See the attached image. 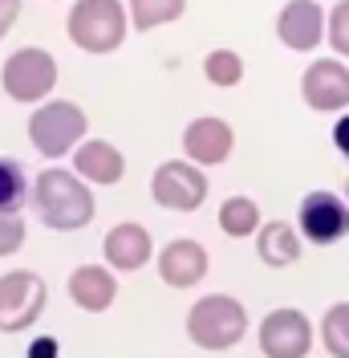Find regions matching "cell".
I'll use <instances>...</instances> for the list:
<instances>
[{"label":"cell","instance_id":"obj_1","mask_svg":"<svg viewBox=\"0 0 349 358\" xmlns=\"http://www.w3.org/2000/svg\"><path fill=\"white\" fill-rule=\"evenodd\" d=\"M33 208H37L45 228H57V232L86 228L94 220V212H98L94 192L73 171H66V167H49V171L37 176V183H33Z\"/></svg>","mask_w":349,"mask_h":358},{"label":"cell","instance_id":"obj_2","mask_svg":"<svg viewBox=\"0 0 349 358\" xmlns=\"http://www.w3.org/2000/svg\"><path fill=\"white\" fill-rule=\"evenodd\" d=\"M244 330H248V313L228 293H207L187 313V338L199 350H232Z\"/></svg>","mask_w":349,"mask_h":358},{"label":"cell","instance_id":"obj_3","mask_svg":"<svg viewBox=\"0 0 349 358\" xmlns=\"http://www.w3.org/2000/svg\"><path fill=\"white\" fill-rule=\"evenodd\" d=\"M69 41L86 53H114L126 41V8L122 0H77L69 8Z\"/></svg>","mask_w":349,"mask_h":358},{"label":"cell","instance_id":"obj_4","mask_svg":"<svg viewBox=\"0 0 349 358\" xmlns=\"http://www.w3.org/2000/svg\"><path fill=\"white\" fill-rule=\"evenodd\" d=\"M82 134H86V110L77 102H66V98L45 102L41 110H33V118H29V138L45 159L69 155L73 143H82Z\"/></svg>","mask_w":349,"mask_h":358},{"label":"cell","instance_id":"obj_5","mask_svg":"<svg viewBox=\"0 0 349 358\" xmlns=\"http://www.w3.org/2000/svg\"><path fill=\"white\" fill-rule=\"evenodd\" d=\"M49 289L33 268H13L0 277V334H21L41 317Z\"/></svg>","mask_w":349,"mask_h":358},{"label":"cell","instance_id":"obj_6","mask_svg":"<svg viewBox=\"0 0 349 358\" xmlns=\"http://www.w3.org/2000/svg\"><path fill=\"white\" fill-rule=\"evenodd\" d=\"M151 196L158 208L171 212H195L207 200V176L187 159H167L158 163V171L151 176Z\"/></svg>","mask_w":349,"mask_h":358},{"label":"cell","instance_id":"obj_7","mask_svg":"<svg viewBox=\"0 0 349 358\" xmlns=\"http://www.w3.org/2000/svg\"><path fill=\"white\" fill-rule=\"evenodd\" d=\"M57 86V62L45 49H17L4 62V94L13 102H41Z\"/></svg>","mask_w":349,"mask_h":358},{"label":"cell","instance_id":"obj_8","mask_svg":"<svg viewBox=\"0 0 349 358\" xmlns=\"http://www.w3.org/2000/svg\"><path fill=\"white\" fill-rule=\"evenodd\" d=\"M297 228L313 245H337L349 232V208L333 192H309L297 212Z\"/></svg>","mask_w":349,"mask_h":358},{"label":"cell","instance_id":"obj_9","mask_svg":"<svg viewBox=\"0 0 349 358\" xmlns=\"http://www.w3.org/2000/svg\"><path fill=\"white\" fill-rule=\"evenodd\" d=\"M264 358H305L313 350V322L301 310H272L260 322Z\"/></svg>","mask_w":349,"mask_h":358},{"label":"cell","instance_id":"obj_10","mask_svg":"<svg viewBox=\"0 0 349 358\" xmlns=\"http://www.w3.org/2000/svg\"><path fill=\"white\" fill-rule=\"evenodd\" d=\"M301 94H305L309 110H346L349 106V66L337 57H321L305 69L301 78Z\"/></svg>","mask_w":349,"mask_h":358},{"label":"cell","instance_id":"obj_11","mask_svg":"<svg viewBox=\"0 0 349 358\" xmlns=\"http://www.w3.org/2000/svg\"><path fill=\"white\" fill-rule=\"evenodd\" d=\"M321 33H325V8L317 0H288L281 8V17H276V37L297 53L317 49Z\"/></svg>","mask_w":349,"mask_h":358},{"label":"cell","instance_id":"obj_12","mask_svg":"<svg viewBox=\"0 0 349 358\" xmlns=\"http://www.w3.org/2000/svg\"><path fill=\"white\" fill-rule=\"evenodd\" d=\"M232 147H236V134L223 118H195L183 131V151H187V163H195V167L223 163L232 155Z\"/></svg>","mask_w":349,"mask_h":358},{"label":"cell","instance_id":"obj_13","mask_svg":"<svg viewBox=\"0 0 349 358\" xmlns=\"http://www.w3.org/2000/svg\"><path fill=\"white\" fill-rule=\"evenodd\" d=\"M158 277L171 285V289H191L207 277V252L203 245H195L191 236H179L158 252Z\"/></svg>","mask_w":349,"mask_h":358},{"label":"cell","instance_id":"obj_14","mask_svg":"<svg viewBox=\"0 0 349 358\" xmlns=\"http://www.w3.org/2000/svg\"><path fill=\"white\" fill-rule=\"evenodd\" d=\"M102 248H106V261L110 268H118V273H134V268H142L147 261H151L154 252V241L151 232L142 228V224H114L106 232V241H102Z\"/></svg>","mask_w":349,"mask_h":358},{"label":"cell","instance_id":"obj_15","mask_svg":"<svg viewBox=\"0 0 349 358\" xmlns=\"http://www.w3.org/2000/svg\"><path fill=\"white\" fill-rule=\"evenodd\" d=\"M122 171H126V159L106 138H89V143L77 147V155H73V176L82 179V183H102V187H110V183L122 179Z\"/></svg>","mask_w":349,"mask_h":358},{"label":"cell","instance_id":"obj_16","mask_svg":"<svg viewBox=\"0 0 349 358\" xmlns=\"http://www.w3.org/2000/svg\"><path fill=\"white\" fill-rule=\"evenodd\" d=\"M69 297H73V306H82L86 313H102L114 306V297H118V281H114V273L102 265H77L69 273Z\"/></svg>","mask_w":349,"mask_h":358},{"label":"cell","instance_id":"obj_17","mask_svg":"<svg viewBox=\"0 0 349 358\" xmlns=\"http://www.w3.org/2000/svg\"><path fill=\"white\" fill-rule=\"evenodd\" d=\"M256 252H260L264 265L284 268L301 257V236H297V228L288 220H268V224H260V232H256Z\"/></svg>","mask_w":349,"mask_h":358},{"label":"cell","instance_id":"obj_18","mask_svg":"<svg viewBox=\"0 0 349 358\" xmlns=\"http://www.w3.org/2000/svg\"><path fill=\"white\" fill-rule=\"evenodd\" d=\"M219 228L228 236H252V232H260V208H256V200H248V196L223 200L219 203Z\"/></svg>","mask_w":349,"mask_h":358},{"label":"cell","instance_id":"obj_19","mask_svg":"<svg viewBox=\"0 0 349 358\" xmlns=\"http://www.w3.org/2000/svg\"><path fill=\"white\" fill-rule=\"evenodd\" d=\"M187 13V0H131V24L138 33H151L158 24H171Z\"/></svg>","mask_w":349,"mask_h":358},{"label":"cell","instance_id":"obj_20","mask_svg":"<svg viewBox=\"0 0 349 358\" xmlns=\"http://www.w3.org/2000/svg\"><path fill=\"white\" fill-rule=\"evenodd\" d=\"M29 200V176L17 159H0V216H17V208Z\"/></svg>","mask_w":349,"mask_h":358},{"label":"cell","instance_id":"obj_21","mask_svg":"<svg viewBox=\"0 0 349 358\" xmlns=\"http://www.w3.org/2000/svg\"><path fill=\"white\" fill-rule=\"evenodd\" d=\"M321 342L333 358H349V301L329 306L321 317Z\"/></svg>","mask_w":349,"mask_h":358},{"label":"cell","instance_id":"obj_22","mask_svg":"<svg viewBox=\"0 0 349 358\" xmlns=\"http://www.w3.org/2000/svg\"><path fill=\"white\" fill-rule=\"evenodd\" d=\"M203 73H207L211 86L232 90V86H240L244 62H240V53H232V49H211V53L203 57Z\"/></svg>","mask_w":349,"mask_h":358},{"label":"cell","instance_id":"obj_23","mask_svg":"<svg viewBox=\"0 0 349 358\" xmlns=\"http://www.w3.org/2000/svg\"><path fill=\"white\" fill-rule=\"evenodd\" d=\"M325 33H329V45H333L341 57H349V0H337V4L329 8Z\"/></svg>","mask_w":349,"mask_h":358},{"label":"cell","instance_id":"obj_24","mask_svg":"<svg viewBox=\"0 0 349 358\" xmlns=\"http://www.w3.org/2000/svg\"><path fill=\"white\" fill-rule=\"evenodd\" d=\"M24 245V220L21 216H0V257H13Z\"/></svg>","mask_w":349,"mask_h":358},{"label":"cell","instance_id":"obj_25","mask_svg":"<svg viewBox=\"0 0 349 358\" xmlns=\"http://www.w3.org/2000/svg\"><path fill=\"white\" fill-rule=\"evenodd\" d=\"M29 358H61V346H57V338H33L29 342Z\"/></svg>","mask_w":349,"mask_h":358},{"label":"cell","instance_id":"obj_26","mask_svg":"<svg viewBox=\"0 0 349 358\" xmlns=\"http://www.w3.org/2000/svg\"><path fill=\"white\" fill-rule=\"evenodd\" d=\"M17 17H21V0H0V37L17 24Z\"/></svg>","mask_w":349,"mask_h":358},{"label":"cell","instance_id":"obj_27","mask_svg":"<svg viewBox=\"0 0 349 358\" xmlns=\"http://www.w3.org/2000/svg\"><path fill=\"white\" fill-rule=\"evenodd\" d=\"M333 143H337V151L349 159V114L346 118H337V127H333Z\"/></svg>","mask_w":349,"mask_h":358},{"label":"cell","instance_id":"obj_28","mask_svg":"<svg viewBox=\"0 0 349 358\" xmlns=\"http://www.w3.org/2000/svg\"><path fill=\"white\" fill-rule=\"evenodd\" d=\"M346 200H349V183H346Z\"/></svg>","mask_w":349,"mask_h":358}]
</instances>
